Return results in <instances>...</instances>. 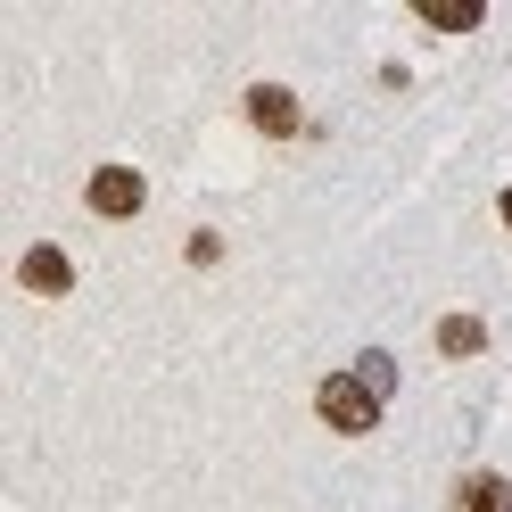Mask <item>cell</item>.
<instances>
[{"instance_id":"4","label":"cell","mask_w":512,"mask_h":512,"mask_svg":"<svg viewBox=\"0 0 512 512\" xmlns=\"http://www.w3.org/2000/svg\"><path fill=\"white\" fill-rule=\"evenodd\" d=\"M17 281H25V290H34V298H58V290H75V265H67V248H25V265H17Z\"/></svg>"},{"instance_id":"7","label":"cell","mask_w":512,"mask_h":512,"mask_svg":"<svg viewBox=\"0 0 512 512\" xmlns=\"http://www.w3.org/2000/svg\"><path fill=\"white\" fill-rule=\"evenodd\" d=\"M389 380H397L389 356H364V389H372V397H389Z\"/></svg>"},{"instance_id":"5","label":"cell","mask_w":512,"mask_h":512,"mask_svg":"<svg viewBox=\"0 0 512 512\" xmlns=\"http://www.w3.org/2000/svg\"><path fill=\"white\" fill-rule=\"evenodd\" d=\"M455 512H512V479H496V471H463Z\"/></svg>"},{"instance_id":"2","label":"cell","mask_w":512,"mask_h":512,"mask_svg":"<svg viewBox=\"0 0 512 512\" xmlns=\"http://www.w3.org/2000/svg\"><path fill=\"white\" fill-rule=\"evenodd\" d=\"M83 199H91V215H108V223H124V215H141V199H149V182H141L133 166H100V174H91V190H83Z\"/></svg>"},{"instance_id":"1","label":"cell","mask_w":512,"mask_h":512,"mask_svg":"<svg viewBox=\"0 0 512 512\" xmlns=\"http://www.w3.org/2000/svg\"><path fill=\"white\" fill-rule=\"evenodd\" d=\"M314 413H323L331 430H347V438H364V430L380 422V397L364 389V372H331L323 389H314Z\"/></svg>"},{"instance_id":"8","label":"cell","mask_w":512,"mask_h":512,"mask_svg":"<svg viewBox=\"0 0 512 512\" xmlns=\"http://www.w3.org/2000/svg\"><path fill=\"white\" fill-rule=\"evenodd\" d=\"M430 25L438 34H463V25H479V9H430Z\"/></svg>"},{"instance_id":"6","label":"cell","mask_w":512,"mask_h":512,"mask_svg":"<svg viewBox=\"0 0 512 512\" xmlns=\"http://www.w3.org/2000/svg\"><path fill=\"white\" fill-rule=\"evenodd\" d=\"M479 347H488L479 314H438V356H479Z\"/></svg>"},{"instance_id":"9","label":"cell","mask_w":512,"mask_h":512,"mask_svg":"<svg viewBox=\"0 0 512 512\" xmlns=\"http://www.w3.org/2000/svg\"><path fill=\"white\" fill-rule=\"evenodd\" d=\"M496 215H504V223H512V190H504V199H496Z\"/></svg>"},{"instance_id":"3","label":"cell","mask_w":512,"mask_h":512,"mask_svg":"<svg viewBox=\"0 0 512 512\" xmlns=\"http://www.w3.org/2000/svg\"><path fill=\"white\" fill-rule=\"evenodd\" d=\"M248 124H256V133H273V141H290L306 116H298V100H290L281 83H256V91H248Z\"/></svg>"}]
</instances>
